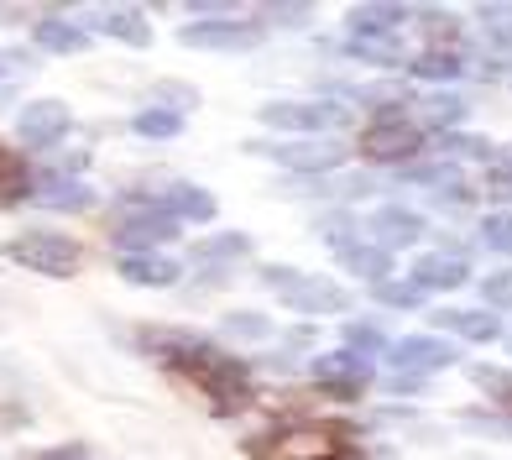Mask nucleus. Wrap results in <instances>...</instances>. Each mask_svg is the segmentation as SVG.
I'll list each match as a JSON object with an SVG mask.
<instances>
[{"instance_id":"f257e3e1","label":"nucleus","mask_w":512,"mask_h":460,"mask_svg":"<svg viewBox=\"0 0 512 460\" xmlns=\"http://www.w3.org/2000/svg\"><path fill=\"white\" fill-rule=\"evenodd\" d=\"M262 283L283 298L293 314H345L351 309V293L330 278H314V272H298V267H267Z\"/></svg>"},{"instance_id":"f03ea898","label":"nucleus","mask_w":512,"mask_h":460,"mask_svg":"<svg viewBox=\"0 0 512 460\" xmlns=\"http://www.w3.org/2000/svg\"><path fill=\"white\" fill-rule=\"evenodd\" d=\"M110 236H115V246H121L126 257H142L147 246L178 236V220L162 210L157 199L131 194V199H121V215H115V230H110Z\"/></svg>"},{"instance_id":"7ed1b4c3","label":"nucleus","mask_w":512,"mask_h":460,"mask_svg":"<svg viewBox=\"0 0 512 460\" xmlns=\"http://www.w3.org/2000/svg\"><path fill=\"white\" fill-rule=\"evenodd\" d=\"M6 257L27 272H42V278H74L79 272V246L58 230H21L6 241Z\"/></svg>"},{"instance_id":"20e7f679","label":"nucleus","mask_w":512,"mask_h":460,"mask_svg":"<svg viewBox=\"0 0 512 460\" xmlns=\"http://www.w3.org/2000/svg\"><path fill=\"white\" fill-rule=\"evenodd\" d=\"M340 121H345V105H330V100H272V105H262V126H272V131L319 136Z\"/></svg>"},{"instance_id":"39448f33","label":"nucleus","mask_w":512,"mask_h":460,"mask_svg":"<svg viewBox=\"0 0 512 460\" xmlns=\"http://www.w3.org/2000/svg\"><path fill=\"white\" fill-rule=\"evenodd\" d=\"M256 152H267L272 163H283L293 173H335L351 157V147L335 142V136H298V142H277V147H256Z\"/></svg>"},{"instance_id":"423d86ee","label":"nucleus","mask_w":512,"mask_h":460,"mask_svg":"<svg viewBox=\"0 0 512 460\" xmlns=\"http://www.w3.org/2000/svg\"><path fill=\"white\" fill-rule=\"evenodd\" d=\"M199 382H204V393L215 398V408L220 413H236V408H246L251 403V377H246V366L236 361V356H220V351H209L199 366Z\"/></svg>"},{"instance_id":"0eeeda50","label":"nucleus","mask_w":512,"mask_h":460,"mask_svg":"<svg viewBox=\"0 0 512 460\" xmlns=\"http://www.w3.org/2000/svg\"><path fill=\"white\" fill-rule=\"evenodd\" d=\"M183 48H209V53H241V48H256L262 42V27L256 21H189V27L178 32Z\"/></svg>"},{"instance_id":"6e6552de","label":"nucleus","mask_w":512,"mask_h":460,"mask_svg":"<svg viewBox=\"0 0 512 460\" xmlns=\"http://www.w3.org/2000/svg\"><path fill=\"white\" fill-rule=\"evenodd\" d=\"M314 382L319 387H330L335 398H361L366 393V382H371V361L366 356H356V351H324V356H314Z\"/></svg>"},{"instance_id":"1a4fd4ad","label":"nucleus","mask_w":512,"mask_h":460,"mask_svg":"<svg viewBox=\"0 0 512 460\" xmlns=\"http://www.w3.org/2000/svg\"><path fill=\"white\" fill-rule=\"evenodd\" d=\"M361 152L371 163H408L418 152V126L408 115H387V121H371L366 136H361Z\"/></svg>"},{"instance_id":"9d476101","label":"nucleus","mask_w":512,"mask_h":460,"mask_svg":"<svg viewBox=\"0 0 512 460\" xmlns=\"http://www.w3.org/2000/svg\"><path fill=\"white\" fill-rule=\"evenodd\" d=\"M387 356H392L398 372L424 377V372H445V366H455V345L434 340V335H403V340L387 345Z\"/></svg>"},{"instance_id":"9b49d317","label":"nucleus","mask_w":512,"mask_h":460,"mask_svg":"<svg viewBox=\"0 0 512 460\" xmlns=\"http://www.w3.org/2000/svg\"><path fill=\"white\" fill-rule=\"evenodd\" d=\"M68 105L63 100H32V105H21V115H16V136L27 147H53V142H63V131H68Z\"/></svg>"},{"instance_id":"f8f14e48","label":"nucleus","mask_w":512,"mask_h":460,"mask_svg":"<svg viewBox=\"0 0 512 460\" xmlns=\"http://www.w3.org/2000/svg\"><path fill=\"white\" fill-rule=\"evenodd\" d=\"M27 199L42 204V210H89V204H95V189L74 173H42L37 183H27Z\"/></svg>"},{"instance_id":"ddd939ff","label":"nucleus","mask_w":512,"mask_h":460,"mask_svg":"<svg viewBox=\"0 0 512 460\" xmlns=\"http://www.w3.org/2000/svg\"><path fill=\"white\" fill-rule=\"evenodd\" d=\"M142 351L152 356V361H162V366H199L204 356H209V345L194 335V330H173V325H157V330H147L142 335Z\"/></svg>"},{"instance_id":"4468645a","label":"nucleus","mask_w":512,"mask_h":460,"mask_svg":"<svg viewBox=\"0 0 512 460\" xmlns=\"http://www.w3.org/2000/svg\"><path fill=\"white\" fill-rule=\"evenodd\" d=\"M371 230H377V246H413V241H424V215L408 210V204H387V210L371 215Z\"/></svg>"},{"instance_id":"2eb2a0df","label":"nucleus","mask_w":512,"mask_h":460,"mask_svg":"<svg viewBox=\"0 0 512 460\" xmlns=\"http://www.w3.org/2000/svg\"><path fill=\"white\" fill-rule=\"evenodd\" d=\"M178 262L173 257H157V251H142V257H121V278L131 288H173L178 283Z\"/></svg>"},{"instance_id":"dca6fc26","label":"nucleus","mask_w":512,"mask_h":460,"mask_svg":"<svg viewBox=\"0 0 512 460\" xmlns=\"http://www.w3.org/2000/svg\"><path fill=\"white\" fill-rule=\"evenodd\" d=\"M340 267H345V272H356L361 283H387L392 257H387L377 241H345V246H340Z\"/></svg>"},{"instance_id":"f3484780","label":"nucleus","mask_w":512,"mask_h":460,"mask_svg":"<svg viewBox=\"0 0 512 460\" xmlns=\"http://www.w3.org/2000/svg\"><path fill=\"white\" fill-rule=\"evenodd\" d=\"M434 325L439 330H455V335L476 340V345H492L502 335L497 314H486V309H445V314H434Z\"/></svg>"},{"instance_id":"a211bd4d","label":"nucleus","mask_w":512,"mask_h":460,"mask_svg":"<svg viewBox=\"0 0 512 460\" xmlns=\"http://www.w3.org/2000/svg\"><path fill=\"white\" fill-rule=\"evenodd\" d=\"M413 288H460L465 283V262L460 257H450V251H439V257H418V267H413V278H408Z\"/></svg>"},{"instance_id":"6ab92c4d","label":"nucleus","mask_w":512,"mask_h":460,"mask_svg":"<svg viewBox=\"0 0 512 460\" xmlns=\"http://www.w3.org/2000/svg\"><path fill=\"white\" fill-rule=\"evenodd\" d=\"M335 440L324 429H288L283 434V445L267 450V460H330Z\"/></svg>"},{"instance_id":"aec40b11","label":"nucleus","mask_w":512,"mask_h":460,"mask_svg":"<svg viewBox=\"0 0 512 460\" xmlns=\"http://www.w3.org/2000/svg\"><path fill=\"white\" fill-rule=\"evenodd\" d=\"M162 210H168L173 220H215V194L199 189V183H173Z\"/></svg>"},{"instance_id":"412c9836","label":"nucleus","mask_w":512,"mask_h":460,"mask_svg":"<svg viewBox=\"0 0 512 460\" xmlns=\"http://www.w3.org/2000/svg\"><path fill=\"white\" fill-rule=\"evenodd\" d=\"M95 27L105 32V37H121L126 48H147L152 42V27H147V16L142 11H131V6H115V11H105Z\"/></svg>"},{"instance_id":"4be33fe9","label":"nucleus","mask_w":512,"mask_h":460,"mask_svg":"<svg viewBox=\"0 0 512 460\" xmlns=\"http://www.w3.org/2000/svg\"><path fill=\"white\" fill-rule=\"evenodd\" d=\"M32 42H37V48H48V53H79L89 37L74 27V21H63V16H42L32 27Z\"/></svg>"},{"instance_id":"5701e85b","label":"nucleus","mask_w":512,"mask_h":460,"mask_svg":"<svg viewBox=\"0 0 512 460\" xmlns=\"http://www.w3.org/2000/svg\"><path fill=\"white\" fill-rule=\"evenodd\" d=\"M408 21V11L403 6H356L351 11V27H356V37H392Z\"/></svg>"},{"instance_id":"b1692460","label":"nucleus","mask_w":512,"mask_h":460,"mask_svg":"<svg viewBox=\"0 0 512 460\" xmlns=\"http://www.w3.org/2000/svg\"><path fill=\"white\" fill-rule=\"evenodd\" d=\"M251 251V236H241V230H225V236H204L194 246V262H241Z\"/></svg>"},{"instance_id":"393cba45","label":"nucleus","mask_w":512,"mask_h":460,"mask_svg":"<svg viewBox=\"0 0 512 460\" xmlns=\"http://www.w3.org/2000/svg\"><path fill=\"white\" fill-rule=\"evenodd\" d=\"M131 126H136V136H147V142H168V136L183 131V115L147 105V110H136V121H131Z\"/></svg>"},{"instance_id":"a878e982","label":"nucleus","mask_w":512,"mask_h":460,"mask_svg":"<svg viewBox=\"0 0 512 460\" xmlns=\"http://www.w3.org/2000/svg\"><path fill=\"white\" fill-rule=\"evenodd\" d=\"M225 335L230 340H267L272 335V319L256 314V309H236V314H225Z\"/></svg>"},{"instance_id":"bb28decb","label":"nucleus","mask_w":512,"mask_h":460,"mask_svg":"<svg viewBox=\"0 0 512 460\" xmlns=\"http://www.w3.org/2000/svg\"><path fill=\"white\" fill-rule=\"evenodd\" d=\"M351 58H366V63H398V42L392 37H351Z\"/></svg>"},{"instance_id":"cd10ccee","label":"nucleus","mask_w":512,"mask_h":460,"mask_svg":"<svg viewBox=\"0 0 512 460\" xmlns=\"http://www.w3.org/2000/svg\"><path fill=\"white\" fill-rule=\"evenodd\" d=\"M408 68L418 79H460V58L455 53H424V58H413Z\"/></svg>"},{"instance_id":"c85d7f7f","label":"nucleus","mask_w":512,"mask_h":460,"mask_svg":"<svg viewBox=\"0 0 512 460\" xmlns=\"http://www.w3.org/2000/svg\"><path fill=\"white\" fill-rule=\"evenodd\" d=\"M424 115H429L434 126H450V131H455V126L465 121V100H460V95H429V100H424Z\"/></svg>"},{"instance_id":"c756f323","label":"nucleus","mask_w":512,"mask_h":460,"mask_svg":"<svg viewBox=\"0 0 512 460\" xmlns=\"http://www.w3.org/2000/svg\"><path fill=\"white\" fill-rule=\"evenodd\" d=\"M377 304H387V309H418L424 304V288H413V283H377Z\"/></svg>"},{"instance_id":"7c9ffc66","label":"nucleus","mask_w":512,"mask_h":460,"mask_svg":"<svg viewBox=\"0 0 512 460\" xmlns=\"http://www.w3.org/2000/svg\"><path fill=\"white\" fill-rule=\"evenodd\" d=\"M345 351H356V356L366 351L371 356V351H387V340H382L377 325H361V319H356V325H345Z\"/></svg>"},{"instance_id":"2f4dec72","label":"nucleus","mask_w":512,"mask_h":460,"mask_svg":"<svg viewBox=\"0 0 512 460\" xmlns=\"http://www.w3.org/2000/svg\"><path fill=\"white\" fill-rule=\"evenodd\" d=\"M481 241L497 251V257H512V215H492L481 225Z\"/></svg>"},{"instance_id":"473e14b6","label":"nucleus","mask_w":512,"mask_h":460,"mask_svg":"<svg viewBox=\"0 0 512 460\" xmlns=\"http://www.w3.org/2000/svg\"><path fill=\"white\" fill-rule=\"evenodd\" d=\"M152 105H157V110H173V115H178L183 105H199V95H194L189 84H157V89H152Z\"/></svg>"},{"instance_id":"72a5a7b5","label":"nucleus","mask_w":512,"mask_h":460,"mask_svg":"<svg viewBox=\"0 0 512 460\" xmlns=\"http://www.w3.org/2000/svg\"><path fill=\"white\" fill-rule=\"evenodd\" d=\"M471 382L481 387V393L512 398V372H502V366H471Z\"/></svg>"},{"instance_id":"f704fd0d","label":"nucleus","mask_w":512,"mask_h":460,"mask_svg":"<svg viewBox=\"0 0 512 460\" xmlns=\"http://www.w3.org/2000/svg\"><path fill=\"white\" fill-rule=\"evenodd\" d=\"M481 293H486V304H492V309H512V267L492 272V278L481 283Z\"/></svg>"},{"instance_id":"c9c22d12","label":"nucleus","mask_w":512,"mask_h":460,"mask_svg":"<svg viewBox=\"0 0 512 460\" xmlns=\"http://www.w3.org/2000/svg\"><path fill=\"white\" fill-rule=\"evenodd\" d=\"M262 16L277 21V27H309V16H314V11H309V6H267Z\"/></svg>"},{"instance_id":"e433bc0d","label":"nucleus","mask_w":512,"mask_h":460,"mask_svg":"<svg viewBox=\"0 0 512 460\" xmlns=\"http://www.w3.org/2000/svg\"><path fill=\"white\" fill-rule=\"evenodd\" d=\"M465 429H476V434H512V419H502V413H465Z\"/></svg>"},{"instance_id":"4c0bfd02","label":"nucleus","mask_w":512,"mask_h":460,"mask_svg":"<svg viewBox=\"0 0 512 460\" xmlns=\"http://www.w3.org/2000/svg\"><path fill=\"white\" fill-rule=\"evenodd\" d=\"M445 147L450 152H465V157H492V147H486L481 136H460V131H445Z\"/></svg>"},{"instance_id":"58836bf2","label":"nucleus","mask_w":512,"mask_h":460,"mask_svg":"<svg viewBox=\"0 0 512 460\" xmlns=\"http://www.w3.org/2000/svg\"><path fill=\"white\" fill-rule=\"evenodd\" d=\"M481 21H486V32L512 37V6H486V11H481Z\"/></svg>"},{"instance_id":"ea45409f","label":"nucleus","mask_w":512,"mask_h":460,"mask_svg":"<svg viewBox=\"0 0 512 460\" xmlns=\"http://www.w3.org/2000/svg\"><path fill=\"white\" fill-rule=\"evenodd\" d=\"M434 199L445 204V210H460V204H471V189H465V183H455V178H450L445 189H434Z\"/></svg>"},{"instance_id":"a19ab883","label":"nucleus","mask_w":512,"mask_h":460,"mask_svg":"<svg viewBox=\"0 0 512 460\" xmlns=\"http://www.w3.org/2000/svg\"><path fill=\"white\" fill-rule=\"evenodd\" d=\"M345 230H351V220H345V215H330V220H319V236H330V241H340Z\"/></svg>"},{"instance_id":"79ce46f5","label":"nucleus","mask_w":512,"mask_h":460,"mask_svg":"<svg viewBox=\"0 0 512 460\" xmlns=\"http://www.w3.org/2000/svg\"><path fill=\"white\" fill-rule=\"evenodd\" d=\"M492 194L512 199V163H507V168H492Z\"/></svg>"},{"instance_id":"37998d69","label":"nucleus","mask_w":512,"mask_h":460,"mask_svg":"<svg viewBox=\"0 0 512 460\" xmlns=\"http://www.w3.org/2000/svg\"><path fill=\"white\" fill-rule=\"evenodd\" d=\"M37 460H84V445H58V450H42Z\"/></svg>"},{"instance_id":"c03bdc74","label":"nucleus","mask_w":512,"mask_h":460,"mask_svg":"<svg viewBox=\"0 0 512 460\" xmlns=\"http://www.w3.org/2000/svg\"><path fill=\"white\" fill-rule=\"evenodd\" d=\"M418 382H424V377H408V372H398V377H392V393H418Z\"/></svg>"},{"instance_id":"a18cd8bd","label":"nucleus","mask_w":512,"mask_h":460,"mask_svg":"<svg viewBox=\"0 0 512 460\" xmlns=\"http://www.w3.org/2000/svg\"><path fill=\"white\" fill-rule=\"evenodd\" d=\"M507 157H512V147H507Z\"/></svg>"}]
</instances>
